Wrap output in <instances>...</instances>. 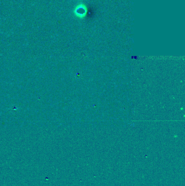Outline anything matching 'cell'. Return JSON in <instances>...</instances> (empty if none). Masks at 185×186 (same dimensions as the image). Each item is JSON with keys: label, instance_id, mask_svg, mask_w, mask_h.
<instances>
[{"label": "cell", "instance_id": "6da1fadb", "mask_svg": "<svg viewBox=\"0 0 185 186\" xmlns=\"http://www.w3.org/2000/svg\"><path fill=\"white\" fill-rule=\"evenodd\" d=\"M87 12V9L85 6L83 5H80L76 7L74 10V13L77 17L80 18H82L85 17Z\"/></svg>", "mask_w": 185, "mask_h": 186}]
</instances>
